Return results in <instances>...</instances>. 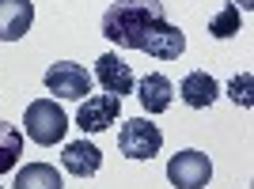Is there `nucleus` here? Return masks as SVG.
<instances>
[{
  "label": "nucleus",
  "instance_id": "nucleus-1",
  "mask_svg": "<svg viewBox=\"0 0 254 189\" xmlns=\"http://www.w3.org/2000/svg\"><path fill=\"white\" fill-rule=\"evenodd\" d=\"M156 23H167V11L159 0H118L103 11V38L106 42L122 46V49H140L144 34L156 27Z\"/></svg>",
  "mask_w": 254,
  "mask_h": 189
},
{
  "label": "nucleus",
  "instance_id": "nucleus-2",
  "mask_svg": "<svg viewBox=\"0 0 254 189\" xmlns=\"http://www.w3.org/2000/svg\"><path fill=\"white\" fill-rule=\"evenodd\" d=\"M23 125H27V137L34 140V144H57V140H64V129H68V114H64L61 106L53 102V98H34L31 106H27V117H23Z\"/></svg>",
  "mask_w": 254,
  "mask_h": 189
},
{
  "label": "nucleus",
  "instance_id": "nucleus-3",
  "mask_svg": "<svg viewBox=\"0 0 254 189\" xmlns=\"http://www.w3.org/2000/svg\"><path fill=\"white\" fill-rule=\"evenodd\" d=\"M118 147H122L126 159H152L163 147V133L152 121H144V117H129L118 129Z\"/></svg>",
  "mask_w": 254,
  "mask_h": 189
},
{
  "label": "nucleus",
  "instance_id": "nucleus-4",
  "mask_svg": "<svg viewBox=\"0 0 254 189\" xmlns=\"http://www.w3.org/2000/svg\"><path fill=\"white\" fill-rule=\"evenodd\" d=\"M209 178H212V163H209L205 151L186 147V151H179V155H171L167 182L175 189H201V186H209Z\"/></svg>",
  "mask_w": 254,
  "mask_h": 189
},
{
  "label": "nucleus",
  "instance_id": "nucleus-5",
  "mask_svg": "<svg viewBox=\"0 0 254 189\" xmlns=\"http://www.w3.org/2000/svg\"><path fill=\"white\" fill-rule=\"evenodd\" d=\"M46 91L57 94V98H87L91 94V76H87L84 64H72V61H57L46 68Z\"/></svg>",
  "mask_w": 254,
  "mask_h": 189
},
{
  "label": "nucleus",
  "instance_id": "nucleus-6",
  "mask_svg": "<svg viewBox=\"0 0 254 189\" xmlns=\"http://www.w3.org/2000/svg\"><path fill=\"white\" fill-rule=\"evenodd\" d=\"M118 114H122V98L118 94H87V102L76 114V125L84 133H106L118 121Z\"/></svg>",
  "mask_w": 254,
  "mask_h": 189
},
{
  "label": "nucleus",
  "instance_id": "nucleus-7",
  "mask_svg": "<svg viewBox=\"0 0 254 189\" xmlns=\"http://www.w3.org/2000/svg\"><path fill=\"white\" fill-rule=\"evenodd\" d=\"M106 94H118V98H126L133 91V68H129L118 53H103L95 61V76H91Z\"/></svg>",
  "mask_w": 254,
  "mask_h": 189
},
{
  "label": "nucleus",
  "instance_id": "nucleus-8",
  "mask_svg": "<svg viewBox=\"0 0 254 189\" xmlns=\"http://www.w3.org/2000/svg\"><path fill=\"white\" fill-rule=\"evenodd\" d=\"M182 49H186V34L179 27H171V23H156L140 42V53H148L156 61H179Z\"/></svg>",
  "mask_w": 254,
  "mask_h": 189
},
{
  "label": "nucleus",
  "instance_id": "nucleus-9",
  "mask_svg": "<svg viewBox=\"0 0 254 189\" xmlns=\"http://www.w3.org/2000/svg\"><path fill=\"white\" fill-rule=\"evenodd\" d=\"M34 23L31 0H0V42H19Z\"/></svg>",
  "mask_w": 254,
  "mask_h": 189
},
{
  "label": "nucleus",
  "instance_id": "nucleus-10",
  "mask_svg": "<svg viewBox=\"0 0 254 189\" xmlns=\"http://www.w3.org/2000/svg\"><path fill=\"white\" fill-rule=\"evenodd\" d=\"M61 163L76 178H91V174H99V167H103V151H99L95 144H87V140H72V144H64Z\"/></svg>",
  "mask_w": 254,
  "mask_h": 189
},
{
  "label": "nucleus",
  "instance_id": "nucleus-11",
  "mask_svg": "<svg viewBox=\"0 0 254 189\" xmlns=\"http://www.w3.org/2000/svg\"><path fill=\"white\" fill-rule=\"evenodd\" d=\"M137 98H140V106H144L148 114H163V110H171L175 87H171V80L163 72H148L137 84Z\"/></svg>",
  "mask_w": 254,
  "mask_h": 189
},
{
  "label": "nucleus",
  "instance_id": "nucleus-12",
  "mask_svg": "<svg viewBox=\"0 0 254 189\" xmlns=\"http://www.w3.org/2000/svg\"><path fill=\"white\" fill-rule=\"evenodd\" d=\"M216 80H212L209 72H190L186 80H182V87H179V94H182V102L190 106V110H209L212 102H216Z\"/></svg>",
  "mask_w": 254,
  "mask_h": 189
},
{
  "label": "nucleus",
  "instance_id": "nucleus-13",
  "mask_svg": "<svg viewBox=\"0 0 254 189\" xmlns=\"http://www.w3.org/2000/svg\"><path fill=\"white\" fill-rule=\"evenodd\" d=\"M11 189H64V182L57 174V167H50V163H27L15 174V186Z\"/></svg>",
  "mask_w": 254,
  "mask_h": 189
},
{
  "label": "nucleus",
  "instance_id": "nucleus-14",
  "mask_svg": "<svg viewBox=\"0 0 254 189\" xmlns=\"http://www.w3.org/2000/svg\"><path fill=\"white\" fill-rule=\"evenodd\" d=\"M23 155V133L15 125H4L0 121V174H8Z\"/></svg>",
  "mask_w": 254,
  "mask_h": 189
},
{
  "label": "nucleus",
  "instance_id": "nucleus-15",
  "mask_svg": "<svg viewBox=\"0 0 254 189\" xmlns=\"http://www.w3.org/2000/svg\"><path fill=\"white\" fill-rule=\"evenodd\" d=\"M239 27H243V15H239V8H235V4L220 8V11L209 19V34H212V38H235V34H239Z\"/></svg>",
  "mask_w": 254,
  "mask_h": 189
},
{
  "label": "nucleus",
  "instance_id": "nucleus-16",
  "mask_svg": "<svg viewBox=\"0 0 254 189\" xmlns=\"http://www.w3.org/2000/svg\"><path fill=\"white\" fill-rule=\"evenodd\" d=\"M228 94H232V98H235L239 106H243V110H251V102H254V98H251V72L235 76V80H232V87H228Z\"/></svg>",
  "mask_w": 254,
  "mask_h": 189
},
{
  "label": "nucleus",
  "instance_id": "nucleus-17",
  "mask_svg": "<svg viewBox=\"0 0 254 189\" xmlns=\"http://www.w3.org/2000/svg\"><path fill=\"white\" fill-rule=\"evenodd\" d=\"M239 4H243V8H251V4H254V0H239Z\"/></svg>",
  "mask_w": 254,
  "mask_h": 189
},
{
  "label": "nucleus",
  "instance_id": "nucleus-18",
  "mask_svg": "<svg viewBox=\"0 0 254 189\" xmlns=\"http://www.w3.org/2000/svg\"><path fill=\"white\" fill-rule=\"evenodd\" d=\"M0 189H4V186H0Z\"/></svg>",
  "mask_w": 254,
  "mask_h": 189
}]
</instances>
